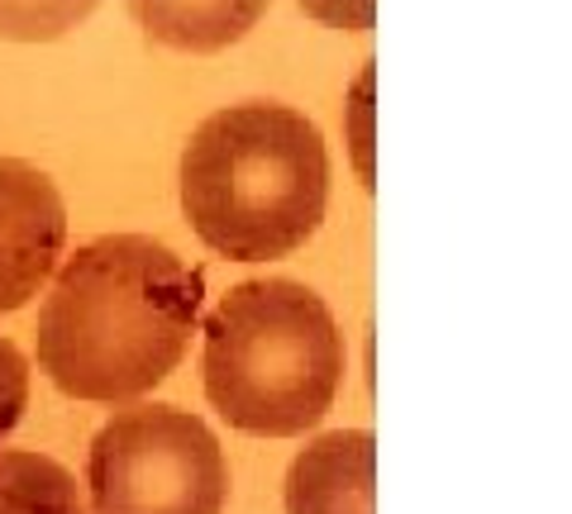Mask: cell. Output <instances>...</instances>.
Wrapping results in <instances>:
<instances>
[{
  "label": "cell",
  "instance_id": "cell-2",
  "mask_svg": "<svg viewBox=\"0 0 572 514\" xmlns=\"http://www.w3.org/2000/svg\"><path fill=\"white\" fill-rule=\"evenodd\" d=\"M329 153L315 120L282 101H238L191 128L182 148V210L234 263L286 257L320 229Z\"/></svg>",
  "mask_w": 572,
  "mask_h": 514
},
{
  "label": "cell",
  "instance_id": "cell-1",
  "mask_svg": "<svg viewBox=\"0 0 572 514\" xmlns=\"http://www.w3.org/2000/svg\"><path fill=\"white\" fill-rule=\"evenodd\" d=\"M205 277L153 234H101L62 257L39 310V367L76 400H134L182 362Z\"/></svg>",
  "mask_w": 572,
  "mask_h": 514
},
{
  "label": "cell",
  "instance_id": "cell-7",
  "mask_svg": "<svg viewBox=\"0 0 572 514\" xmlns=\"http://www.w3.org/2000/svg\"><path fill=\"white\" fill-rule=\"evenodd\" d=\"M124 6L149 39L186 53H215L244 39L273 0H124Z\"/></svg>",
  "mask_w": 572,
  "mask_h": 514
},
{
  "label": "cell",
  "instance_id": "cell-12",
  "mask_svg": "<svg viewBox=\"0 0 572 514\" xmlns=\"http://www.w3.org/2000/svg\"><path fill=\"white\" fill-rule=\"evenodd\" d=\"M368 91H372V62H362V76L354 82V115H358V167L368 176Z\"/></svg>",
  "mask_w": 572,
  "mask_h": 514
},
{
  "label": "cell",
  "instance_id": "cell-5",
  "mask_svg": "<svg viewBox=\"0 0 572 514\" xmlns=\"http://www.w3.org/2000/svg\"><path fill=\"white\" fill-rule=\"evenodd\" d=\"M68 205L58 182L24 157H0V310H20L58 271Z\"/></svg>",
  "mask_w": 572,
  "mask_h": 514
},
{
  "label": "cell",
  "instance_id": "cell-4",
  "mask_svg": "<svg viewBox=\"0 0 572 514\" xmlns=\"http://www.w3.org/2000/svg\"><path fill=\"white\" fill-rule=\"evenodd\" d=\"M91 514H219L229 467L211 424L182 405H124L86 453Z\"/></svg>",
  "mask_w": 572,
  "mask_h": 514
},
{
  "label": "cell",
  "instance_id": "cell-9",
  "mask_svg": "<svg viewBox=\"0 0 572 514\" xmlns=\"http://www.w3.org/2000/svg\"><path fill=\"white\" fill-rule=\"evenodd\" d=\"M101 6V0H0V39H58L76 20Z\"/></svg>",
  "mask_w": 572,
  "mask_h": 514
},
{
  "label": "cell",
  "instance_id": "cell-3",
  "mask_svg": "<svg viewBox=\"0 0 572 514\" xmlns=\"http://www.w3.org/2000/svg\"><path fill=\"white\" fill-rule=\"evenodd\" d=\"M344 358L334 310L306 281H238L205 315V395L244 433L292 439L320 424L344 381Z\"/></svg>",
  "mask_w": 572,
  "mask_h": 514
},
{
  "label": "cell",
  "instance_id": "cell-6",
  "mask_svg": "<svg viewBox=\"0 0 572 514\" xmlns=\"http://www.w3.org/2000/svg\"><path fill=\"white\" fill-rule=\"evenodd\" d=\"M377 443L368 429H329L286 472V514H372Z\"/></svg>",
  "mask_w": 572,
  "mask_h": 514
},
{
  "label": "cell",
  "instance_id": "cell-11",
  "mask_svg": "<svg viewBox=\"0 0 572 514\" xmlns=\"http://www.w3.org/2000/svg\"><path fill=\"white\" fill-rule=\"evenodd\" d=\"M300 10L320 14V20L339 24V29H368L377 0H300Z\"/></svg>",
  "mask_w": 572,
  "mask_h": 514
},
{
  "label": "cell",
  "instance_id": "cell-10",
  "mask_svg": "<svg viewBox=\"0 0 572 514\" xmlns=\"http://www.w3.org/2000/svg\"><path fill=\"white\" fill-rule=\"evenodd\" d=\"M29 400V362L10 339H0V439L20 424Z\"/></svg>",
  "mask_w": 572,
  "mask_h": 514
},
{
  "label": "cell",
  "instance_id": "cell-8",
  "mask_svg": "<svg viewBox=\"0 0 572 514\" xmlns=\"http://www.w3.org/2000/svg\"><path fill=\"white\" fill-rule=\"evenodd\" d=\"M0 514H86V505L58 458L0 448Z\"/></svg>",
  "mask_w": 572,
  "mask_h": 514
}]
</instances>
